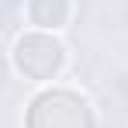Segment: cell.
<instances>
[{"instance_id": "cell-1", "label": "cell", "mask_w": 128, "mask_h": 128, "mask_svg": "<svg viewBox=\"0 0 128 128\" xmlns=\"http://www.w3.org/2000/svg\"><path fill=\"white\" fill-rule=\"evenodd\" d=\"M24 128H97V114L80 90L45 86L24 107Z\"/></svg>"}, {"instance_id": "cell-2", "label": "cell", "mask_w": 128, "mask_h": 128, "mask_svg": "<svg viewBox=\"0 0 128 128\" xmlns=\"http://www.w3.org/2000/svg\"><path fill=\"white\" fill-rule=\"evenodd\" d=\"M66 45L59 35L52 31H24L21 38L10 48V62L21 73L24 80H35V83H52L59 80V73L66 69Z\"/></svg>"}, {"instance_id": "cell-3", "label": "cell", "mask_w": 128, "mask_h": 128, "mask_svg": "<svg viewBox=\"0 0 128 128\" xmlns=\"http://www.w3.org/2000/svg\"><path fill=\"white\" fill-rule=\"evenodd\" d=\"M28 21L35 24V31H59L73 18V4L69 0H28Z\"/></svg>"}]
</instances>
